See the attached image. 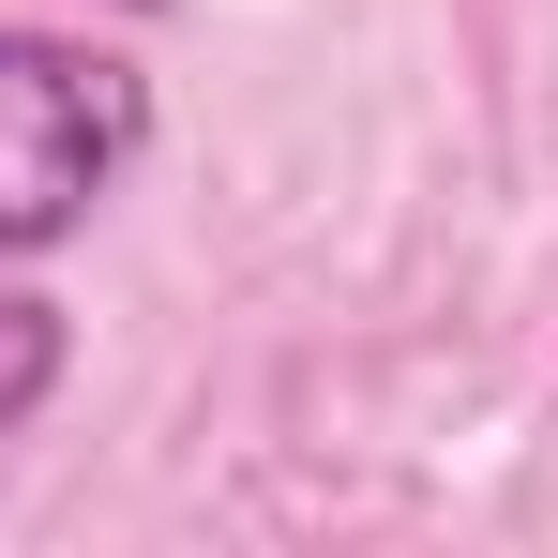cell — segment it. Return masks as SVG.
Here are the masks:
<instances>
[{
    "instance_id": "cell-1",
    "label": "cell",
    "mask_w": 558,
    "mask_h": 558,
    "mask_svg": "<svg viewBox=\"0 0 558 558\" xmlns=\"http://www.w3.org/2000/svg\"><path fill=\"white\" fill-rule=\"evenodd\" d=\"M136 136H151V92L106 46L0 31V257H46L61 227H92V196L136 167Z\"/></svg>"
},
{
    "instance_id": "cell-2",
    "label": "cell",
    "mask_w": 558,
    "mask_h": 558,
    "mask_svg": "<svg viewBox=\"0 0 558 558\" xmlns=\"http://www.w3.org/2000/svg\"><path fill=\"white\" fill-rule=\"evenodd\" d=\"M61 348H76V332H61V302H31V287H15V302H0V423H31V408L61 392Z\"/></svg>"
}]
</instances>
